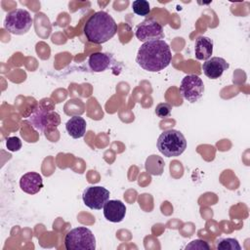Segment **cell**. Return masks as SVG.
Here are the masks:
<instances>
[{
	"label": "cell",
	"instance_id": "cell-1",
	"mask_svg": "<svg viewBox=\"0 0 250 250\" xmlns=\"http://www.w3.org/2000/svg\"><path fill=\"white\" fill-rule=\"evenodd\" d=\"M172 60L169 45L164 40L145 42L138 50L136 62L145 70L157 72L166 68Z\"/></svg>",
	"mask_w": 250,
	"mask_h": 250
},
{
	"label": "cell",
	"instance_id": "cell-2",
	"mask_svg": "<svg viewBox=\"0 0 250 250\" xmlns=\"http://www.w3.org/2000/svg\"><path fill=\"white\" fill-rule=\"evenodd\" d=\"M87 40L94 44H103L111 39L117 31L114 19L104 11L94 13L83 27Z\"/></svg>",
	"mask_w": 250,
	"mask_h": 250
},
{
	"label": "cell",
	"instance_id": "cell-3",
	"mask_svg": "<svg viewBox=\"0 0 250 250\" xmlns=\"http://www.w3.org/2000/svg\"><path fill=\"white\" fill-rule=\"evenodd\" d=\"M28 121L37 131L48 133L58 128L61 123V117L55 111L53 104L48 105L45 103H39L29 115Z\"/></svg>",
	"mask_w": 250,
	"mask_h": 250
},
{
	"label": "cell",
	"instance_id": "cell-4",
	"mask_svg": "<svg viewBox=\"0 0 250 250\" xmlns=\"http://www.w3.org/2000/svg\"><path fill=\"white\" fill-rule=\"evenodd\" d=\"M160 153L166 157L180 156L187 148V140L182 132L175 129L163 131L156 142Z\"/></svg>",
	"mask_w": 250,
	"mask_h": 250
},
{
	"label": "cell",
	"instance_id": "cell-5",
	"mask_svg": "<svg viewBox=\"0 0 250 250\" xmlns=\"http://www.w3.org/2000/svg\"><path fill=\"white\" fill-rule=\"evenodd\" d=\"M64 246L66 250H94L96 238L91 229L86 227H78L65 234Z\"/></svg>",
	"mask_w": 250,
	"mask_h": 250
},
{
	"label": "cell",
	"instance_id": "cell-6",
	"mask_svg": "<svg viewBox=\"0 0 250 250\" xmlns=\"http://www.w3.org/2000/svg\"><path fill=\"white\" fill-rule=\"evenodd\" d=\"M33 20L28 11L16 9L9 12L4 20V27L7 31L15 35L26 33L32 26Z\"/></svg>",
	"mask_w": 250,
	"mask_h": 250
},
{
	"label": "cell",
	"instance_id": "cell-7",
	"mask_svg": "<svg viewBox=\"0 0 250 250\" xmlns=\"http://www.w3.org/2000/svg\"><path fill=\"white\" fill-rule=\"evenodd\" d=\"M180 93L188 102H197L201 99L204 93V84L202 79L195 74L186 75L181 81Z\"/></svg>",
	"mask_w": 250,
	"mask_h": 250
},
{
	"label": "cell",
	"instance_id": "cell-8",
	"mask_svg": "<svg viewBox=\"0 0 250 250\" xmlns=\"http://www.w3.org/2000/svg\"><path fill=\"white\" fill-rule=\"evenodd\" d=\"M136 37L142 42H148L152 40H162L164 38V31L161 23L154 19H146L136 26Z\"/></svg>",
	"mask_w": 250,
	"mask_h": 250
},
{
	"label": "cell",
	"instance_id": "cell-9",
	"mask_svg": "<svg viewBox=\"0 0 250 250\" xmlns=\"http://www.w3.org/2000/svg\"><path fill=\"white\" fill-rule=\"evenodd\" d=\"M109 191L104 187H88L82 193L84 204L92 210H101L109 199Z\"/></svg>",
	"mask_w": 250,
	"mask_h": 250
},
{
	"label": "cell",
	"instance_id": "cell-10",
	"mask_svg": "<svg viewBox=\"0 0 250 250\" xmlns=\"http://www.w3.org/2000/svg\"><path fill=\"white\" fill-rule=\"evenodd\" d=\"M229 67L227 61L221 57H212L205 61L202 64V70L204 74L210 79L220 78L225 70Z\"/></svg>",
	"mask_w": 250,
	"mask_h": 250
},
{
	"label": "cell",
	"instance_id": "cell-11",
	"mask_svg": "<svg viewBox=\"0 0 250 250\" xmlns=\"http://www.w3.org/2000/svg\"><path fill=\"white\" fill-rule=\"evenodd\" d=\"M20 187L25 193L35 194L43 188L42 176L36 172H27L21 176Z\"/></svg>",
	"mask_w": 250,
	"mask_h": 250
},
{
	"label": "cell",
	"instance_id": "cell-12",
	"mask_svg": "<svg viewBox=\"0 0 250 250\" xmlns=\"http://www.w3.org/2000/svg\"><path fill=\"white\" fill-rule=\"evenodd\" d=\"M126 215V206L120 200H108L104 206V216L111 223H120Z\"/></svg>",
	"mask_w": 250,
	"mask_h": 250
},
{
	"label": "cell",
	"instance_id": "cell-13",
	"mask_svg": "<svg viewBox=\"0 0 250 250\" xmlns=\"http://www.w3.org/2000/svg\"><path fill=\"white\" fill-rule=\"evenodd\" d=\"M213 54V41L207 36H199L194 43V55L199 61H207Z\"/></svg>",
	"mask_w": 250,
	"mask_h": 250
},
{
	"label": "cell",
	"instance_id": "cell-14",
	"mask_svg": "<svg viewBox=\"0 0 250 250\" xmlns=\"http://www.w3.org/2000/svg\"><path fill=\"white\" fill-rule=\"evenodd\" d=\"M112 63V58L110 55L98 52L93 53L88 59V64L92 71L102 72L107 69Z\"/></svg>",
	"mask_w": 250,
	"mask_h": 250
},
{
	"label": "cell",
	"instance_id": "cell-15",
	"mask_svg": "<svg viewBox=\"0 0 250 250\" xmlns=\"http://www.w3.org/2000/svg\"><path fill=\"white\" fill-rule=\"evenodd\" d=\"M87 123L86 120L78 115L70 117L65 123V130L73 139H80L85 135Z\"/></svg>",
	"mask_w": 250,
	"mask_h": 250
},
{
	"label": "cell",
	"instance_id": "cell-16",
	"mask_svg": "<svg viewBox=\"0 0 250 250\" xmlns=\"http://www.w3.org/2000/svg\"><path fill=\"white\" fill-rule=\"evenodd\" d=\"M146 172L153 176H160L164 170V161L158 155H150L146 158L145 164Z\"/></svg>",
	"mask_w": 250,
	"mask_h": 250
},
{
	"label": "cell",
	"instance_id": "cell-17",
	"mask_svg": "<svg viewBox=\"0 0 250 250\" xmlns=\"http://www.w3.org/2000/svg\"><path fill=\"white\" fill-rule=\"evenodd\" d=\"M216 248L218 250H240L241 247L235 238L227 237V238H221L217 241Z\"/></svg>",
	"mask_w": 250,
	"mask_h": 250
},
{
	"label": "cell",
	"instance_id": "cell-18",
	"mask_svg": "<svg viewBox=\"0 0 250 250\" xmlns=\"http://www.w3.org/2000/svg\"><path fill=\"white\" fill-rule=\"evenodd\" d=\"M132 10L138 16L146 17L150 13V6L146 0H136L132 3Z\"/></svg>",
	"mask_w": 250,
	"mask_h": 250
},
{
	"label": "cell",
	"instance_id": "cell-19",
	"mask_svg": "<svg viewBox=\"0 0 250 250\" xmlns=\"http://www.w3.org/2000/svg\"><path fill=\"white\" fill-rule=\"evenodd\" d=\"M172 105L168 103H161L158 104L155 107V114L159 118H166L171 114Z\"/></svg>",
	"mask_w": 250,
	"mask_h": 250
},
{
	"label": "cell",
	"instance_id": "cell-20",
	"mask_svg": "<svg viewBox=\"0 0 250 250\" xmlns=\"http://www.w3.org/2000/svg\"><path fill=\"white\" fill-rule=\"evenodd\" d=\"M6 146L10 151H18L21 148V141L18 137H9L6 140Z\"/></svg>",
	"mask_w": 250,
	"mask_h": 250
},
{
	"label": "cell",
	"instance_id": "cell-21",
	"mask_svg": "<svg viewBox=\"0 0 250 250\" xmlns=\"http://www.w3.org/2000/svg\"><path fill=\"white\" fill-rule=\"evenodd\" d=\"M210 246L208 245V243L204 240H201V239H195V240H192L189 244H188L186 246V249H199V250H202V249H209Z\"/></svg>",
	"mask_w": 250,
	"mask_h": 250
}]
</instances>
